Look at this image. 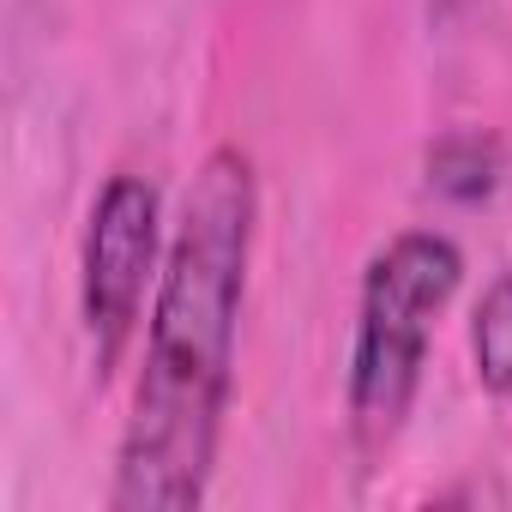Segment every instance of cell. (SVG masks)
<instances>
[{"label": "cell", "instance_id": "6da1fadb", "mask_svg": "<svg viewBox=\"0 0 512 512\" xmlns=\"http://www.w3.org/2000/svg\"><path fill=\"white\" fill-rule=\"evenodd\" d=\"M260 229V175L241 145H217L169 241L145 320V368L115 452V512H193L217 470L235 386V338Z\"/></svg>", "mask_w": 512, "mask_h": 512}, {"label": "cell", "instance_id": "7a4b0ae2", "mask_svg": "<svg viewBox=\"0 0 512 512\" xmlns=\"http://www.w3.org/2000/svg\"><path fill=\"white\" fill-rule=\"evenodd\" d=\"M464 284V253L440 229H404L392 235L368 272L356 302V344H350V440L362 452H386L422 392L428 344L440 314L452 308Z\"/></svg>", "mask_w": 512, "mask_h": 512}, {"label": "cell", "instance_id": "3957f363", "mask_svg": "<svg viewBox=\"0 0 512 512\" xmlns=\"http://www.w3.org/2000/svg\"><path fill=\"white\" fill-rule=\"evenodd\" d=\"M163 199L145 175H109L91 199L85 247H79V320L91 338L97 374H115L127 356L145 296L163 278Z\"/></svg>", "mask_w": 512, "mask_h": 512}, {"label": "cell", "instance_id": "277c9868", "mask_svg": "<svg viewBox=\"0 0 512 512\" xmlns=\"http://www.w3.org/2000/svg\"><path fill=\"white\" fill-rule=\"evenodd\" d=\"M500 139L488 133H446L428 145V187L452 205H482L494 187H500Z\"/></svg>", "mask_w": 512, "mask_h": 512}, {"label": "cell", "instance_id": "5b68a950", "mask_svg": "<svg viewBox=\"0 0 512 512\" xmlns=\"http://www.w3.org/2000/svg\"><path fill=\"white\" fill-rule=\"evenodd\" d=\"M470 362L482 392L512 398V272H500L470 314Z\"/></svg>", "mask_w": 512, "mask_h": 512}, {"label": "cell", "instance_id": "8992f818", "mask_svg": "<svg viewBox=\"0 0 512 512\" xmlns=\"http://www.w3.org/2000/svg\"><path fill=\"white\" fill-rule=\"evenodd\" d=\"M470 7H476V0H428V13H434V19H464Z\"/></svg>", "mask_w": 512, "mask_h": 512}]
</instances>
